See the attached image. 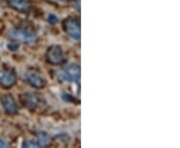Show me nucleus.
<instances>
[{
  "mask_svg": "<svg viewBox=\"0 0 180 148\" xmlns=\"http://www.w3.org/2000/svg\"><path fill=\"white\" fill-rule=\"evenodd\" d=\"M63 26H64V31L67 33L68 36L76 40L79 39L80 35H81L79 20L74 19V18H68L64 21Z\"/></svg>",
  "mask_w": 180,
  "mask_h": 148,
  "instance_id": "nucleus-3",
  "label": "nucleus"
},
{
  "mask_svg": "<svg viewBox=\"0 0 180 148\" xmlns=\"http://www.w3.org/2000/svg\"><path fill=\"white\" fill-rule=\"evenodd\" d=\"M16 82L15 74L8 70H0V86L9 88Z\"/></svg>",
  "mask_w": 180,
  "mask_h": 148,
  "instance_id": "nucleus-7",
  "label": "nucleus"
},
{
  "mask_svg": "<svg viewBox=\"0 0 180 148\" xmlns=\"http://www.w3.org/2000/svg\"><path fill=\"white\" fill-rule=\"evenodd\" d=\"M1 103L3 109L5 110L6 113L8 114H16L18 112V107H17L16 101L13 98L12 95L7 94L1 97Z\"/></svg>",
  "mask_w": 180,
  "mask_h": 148,
  "instance_id": "nucleus-5",
  "label": "nucleus"
},
{
  "mask_svg": "<svg viewBox=\"0 0 180 148\" xmlns=\"http://www.w3.org/2000/svg\"><path fill=\"white\" fill-rule=\"evenodd\" d=\"M46 59L49 63L53 65H59L65 61L64 52H63L62 48L57 45H53V46L49 47L46 52Z\"/></svg>",
  "mask_w": 180,
  "mask_h": 148,
  "instance_id": "nucleus-1",
  "label": "nucleus"
},
{
  "mask_svg": "<svg viewBox=\"0 0 180 148\" xmlns=\"http://www.w3.org/2000/svg\"><path fill=\"white\" fill-rule=\"evenodd\" d=\"M0 147H8V144L3 139H0Z\"/></svg>",
  "mask_w": 180,
  "mask_h": 148,
  "instance_id": "nucleus-14",
  "label": "nucleus"
},
{
  "mask_svg": "<svg viewBox=\"0 0 180 148\" xmlns=\"http://www.w3.org/2000/svg\"><path fill=\"white\" fill-rule=\"evenodd\" d=\"M36 139H37L38 143H39L40 147L47 145V144L50 142V138H49V136L46 134V133H39V134L37 135Z\"/></svg>",
  "mask_w": 180,
  "mask_h": 148,
  "instance_id": "nucleus-10",
  "label": "nucleus"
},
{
  "mask_svg": "<svg viewBox=\"0 0 180 148\" xmlns=\"http://www.w3.org/2000/svg\"><path fill=\"white\" fill-rule=\"evenodd\" d=\"M10 7L20 12H25L29 9V0H8Z\"/></svg>",
  "mask_w": 180,
  "mask_h": 148,
  "instance_id": "nucleus-9",
  "label": "nucleus"
},
{
  "mask_svg": "<svg viewBox=\"0 0 180 148\" xmlns=\"http://www.w3.org/2000/svg\"><path fill=\"white\" fill-rule=\"evenodd\" d=\"M23 147H40L37 139H28L23 142Z\"/></svg>",
  "mask_w": 180,
  "mask_h": 148,
  "instance_id": "nucleus-11",
  "label": "nucleus"
},
{
  "mask_svg": "<svg viewBox=\"0 0 180 148\" xmlns=\"http://www.w3.org/2000/svg\"><path fill=\"white\" fill-rule=\"evenodd\" d=\"M9 36L18 42H32L36 39V34L28 29H13L9 32Z\"/></svg>",
  "mask_w": 180,
  "mask_h": 148,
  "instance_id": "nucleus-2",
  "label": "nucleus"
},
{
  "mask_svg": "<svg viewBox=\"0 0 180 148\" xmlns=\"http://www.w3.org/2000/svg\"><path fill=\"white\" fill-rule=\"evenodd\" d=\"M25 79L31 86L34 88H43L46 84V81L40 74L35 71H29L25 74Z\"/></svg>",
  "mask_w": 180,
  "mask_h": 148,
  "instance_id": "nucleus-6",
  "label": "nucleus"
},
{
  "mask_svg": "<svg viewBox=\"0 0 180 148\" xmlns=\"http://www.w3.org/2000/svg\"><path fill=\"white\" fill-rule=\"evenodd\" d=\"M62 78L69 82H79L80 80V66L78 64H70L61 73Z\"/></svg>",
  "mask_w": 180,
  "mask_h": 148,
  "instance_id": "nucleus-4",
  "label": "nucleus"
},
{
  "mask_svg": "<svg viewBox=\"0 0 180 148\" xmlns=\"http://www.w3.org/2000/svg\"><path fill=\"white\" fill-rule=\"evenodd\" d=\"M48 21L50 23H56L57 22V17H56L55 15H53V14H50V15L48 16Z\"/></svg>",
  "mask_w": 180,
  "mask_h": 148,
  "instance_id": "nucleus-12",
  "label": "nucleus"
},
{
  "mask_svg": "<svg viewBox=\"0 0 180 148\" xmlns=\"http://www.w3.org/2000/svg\"><path fill=\"white\" fill-rule=\"evenodd\" d=\"M60 1H65V0H60Z\"/></svg>",
  "mask_w": 180,
  "mask_h": 148,
  "instance_id": "nucleus-15",
  "label": "nucleus"
},
{
  "mask_svg": "<svg viewBox=\"0 0 180 148\" xmlns=\"http://www.w3.org/2000/svg\"><path fill=\"white\" fill-rule=\"evenodd\" d=\"M18 47H19V45L17 44V43H11V44L8 45V48H9L11 51H15V50H17V49H18Z\"/></svg>",
  "mask_w": 180,
  "mask_h": 148,
  "instance_id": "nucleus-13",
  "label": "nucleus"
},
{
  "mask_svg": "<svg viewBox=\"0 0 180 148\" xmlns=\"http://www.w3.org/2000/svg\"><path fill=\"white\" fill-rule=\"evenodd\" d=\"M21 101L24 104V106H26L29 109H34L38 106L39 104V98L37 97V95L32 94V93H26L22 95L21 97Z\"/></svg>",
  "mask_w": 180,
  "mask_h": 148,
  "instance_id": "nucleus-8",
  "label": "nucleus"
}]
</instances>
